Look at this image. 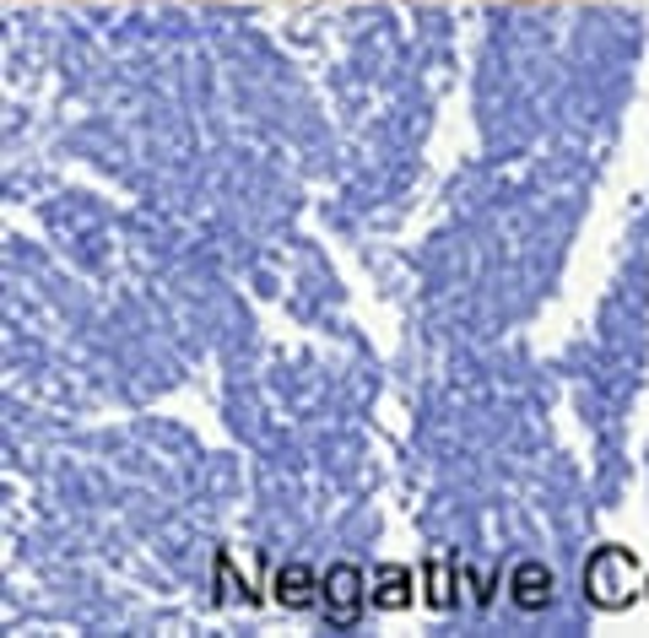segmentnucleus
Listing matches in <instances>:
<instances>
[{"label":"nucleus","mask_w":649,"mask_h":638,"mask_svg":"<svg viewBox=\"0 0 649 638\" xmlns=\"http://www.w3.org/2000/svg\"><path fill=\"white\" fill-rule=\"evenodd\" d=\"M639 590V563L628 547H601L590 563H585V596L596 606H628Z\"/></svg>","instance_id":"nucleus-1"},{"label":"nucleus","mask_w":649,"mask_h":638,"mask_svg":"<svg viewBox=\"0 0 649 638\" xmlns=\"http://www.w3.org/2000/svg\"><path fill=\"white\" fill-rule=\"evenodd\" d=\"M357 601H363V574L352 563H335L324 574V612L335 628H352L357 623Z\"/></svg>","instance_id":"nucleus-2"},{"label":"nucleus","mask_w":649,"mask_h":638,"mask_svg":"<svg viewBox=\"0 0 649 638\" xmlns=\"http://www.w3.org/2000/svg\"><path fill=\"white\" fill-rule=\"evenodd\" d=\"M509 590H514V606L536 612V606L552 601V568H541V563H519L514 579H509Z\"/></svg>","instance_id":"nucleus-3"},{"label":"nucleus","mask_w":649,"mask_h":638,"mask_svg":"<svg viewBox=\"0 0 649 638\" xmlns=\"http://www.w3.org/2000/svg\"><path fill=\"white\" fill-rule=\"evenodd\" d=\"M277 601H282V606H293V612H304V606L315 601V574H309L304 563L277 568Z\"/></svg>","instance_id":"nucleus-4"},{"label":"nucleus","mask_w":649,"mask_h":638,"mask_svg":"<svg viewBox=\"0 0 649 638\" xmlns=\"http://www.w3.org/2000/svg\"><path fill=\"white\" fill-rule=\"evenodd\" d=\"M374 606H384V612H401V606H412V574H406L401 563L379 568V590H374Z\"/></svg>","instance_id":"nucleus-5"},{"label":"nucleus","mask_w":649,"mask_h":638,"mask_svg":"<svg viewBox=\"0 0 649 638\" xmlns=\"http://www.w3.org/2000/svg\"><path fill=\"white\" fill-rule=\"evenodd\" d=\"M428 601H433V606H450V601H455V596H450V563H444V557L428 563Z\"/></svg>","instance_id":"nucleus-6"}]
</instances>
